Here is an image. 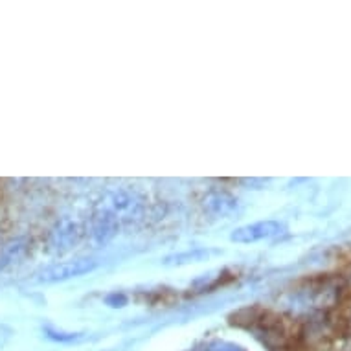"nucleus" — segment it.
<instances>
[{"label": "nucleus", "mask_w": 351, "mask_h": 351, "mask_svg": "<svg viewBox=\"0 0 351 351\" xmlns=\"http://www.w3.org/2000/svg\"><path fill=\"white\" fill-rule=\"evenodd\" d=\"M85 236V228L75 219H61L48 232L47 247L52 254H64L72 250Z\"/></svg>", "instance_id": "obj_1"}, {"label": "nucleus", "mask_w": 351, "mask_h": 351, "mask_svg": "<svg viewBox=\"0 0 351 351\" xmlns=\"http://www.w3.org/2000/svg\"><path fill=\"white\" fill-rule=\"evenodd\" d=\"M256 335L263 340L272 350H285L289 344H293V333L282 317L276 315H265L256 320Z\"/></svg>", "instance_id": "obj_2"}, {"label": "nucleus", "mask_w": 351, "mask_h": 351, "mask_svg": "<svg viewBox=\"0 0 351 351\" xmlns=\"http://www.w3.org/2000/svg\"><path fill=\"white\" fill-rule=\"evenodd\" d=\"M98 263L94 259H74V261H61V263H53L39 272L40 282H63L70 278L83 276L86 272L94 271Z\"/></svg>", "instance_id": "obj_3"}, {"label": "nucleus", "mask_w": 351, "mask_h": 351, "mask_svg": "<svg viewBox=\"0 0 351 351\" xmlns=\"http://www.w3.org/2000/svg\"><path fill=\"white\" fill-rule=\"evenodd\" d=\"M285 230L282 223L278 221H259V223H252V225L239 226L232 232L230 239L234 243H256L263 241V239H271V237L280 236Z\"/></svg>", "instance_id": "obj_4"}, {"label": "nucleus", "mask_w": 351, "mask_h": 351, "mask_svg": "<svg viewBox=\"0 0 351 351\" xmlns=\"http://www.w3.org/2000/svg\"><path fill=\"white\" fill-rule=\"evenodd\" d=\"M118 228H120V221L112 213L107 212L105 208H101L99 212L94 213L90 226H88V234H90L94 243L105 245V243L110 241L116 236Z\"/></svg>", "instance_id": "obj_5"}, {"label": "nucleus", "mask_w": 351, "mask_h": 351, "mask_svg": "<svg viewBox=\"0 0 351 351\" xmlns=\"http://www.w3.org/2000/svg\"><path fill=\"white\" fill-rule=\"evenodd\" d=\"M26 256V243L23 239H13L0 248V267L19 263Z\"/></svg>", "instance_id": "obj_6"}, {"label": "nucleus", "mask_w": 351, "mask_h": 351, "mask_svg": "<svg viewBox=\"0 0 351 351\" xmlns=\"http://www.w3.org/2000/svg\"><path fill=\"white\" fill-rule=\"evenodd\" d=\"M206 206L215 215H226L236 208V199H232L226 193H212V195H208Z\"/></svg>", "instance_id": "obj_7"}, {"label": "nucleus", "mask_w": 351, "mask_h": 351, "mask_svg": "<svg viewBox=\"0 0 351 351\" xmlns=\"http://www.w3.org/2000/svg\"><path fill=\"white\" fill-rule=\"evenodd\" d=\"M208 250H195V252L188 254H177L173 258H166V265H184V263H197V261H202L204 258H208Z\"/></svg>", "instance_id": "obj_8"}, {"label": "nucleus", "mask_w": 351, "mask_h": 351, "mask_svg": "<svg viewBox=\"0 0 351 351\" xmlns=\"http://www.w3.org/2000/svg\"><path fill=\"white\" fill-rule=\"evenodd\" d=\"M195 351H245L241 346L225 342V340H215V342H208V344L197 348Z\"/></svg>", "instance_id": "obj_9"}]
</instances>
